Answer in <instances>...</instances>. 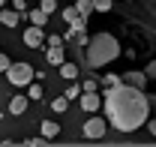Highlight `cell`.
<instances>
[{
  "instance_id": "obj_29",
  "label": "cell",
  "mask_w": 156,
  "mask_h": 147,
  "mask_svg": "<svg viewBox=\"0 0 156 147\" xmlns=\"http://www.w3.org/2000/svg\"><path fill=\"white\" fill-rule=\"evenodd\" d=\"M66 3H72V0H66Z\"/></svg>"
},
{
  "instance_id": "obj_12",
  "label": "cell",
  "mask_w": 156,
  "mask_h": 147,
  "mask_svg": "<svg viewBox=\"0 0 156 147\" xmlns=\"http://www.w3.org/2000/svg\"><path fill=\"white\" fill-rule=\"evenodd\" d=\"M27 21H30V24H36V27H45V21H48V12H42V9H30V12H27Z\"/></svg>"
},
{
  "instance_id": "obj_17",
  "label": "cell",
  "mask_w": 156,
  "mask_h": 147,
  "mask_svg": "<svg viewBox=\"0 0 156 147\" xmlns=\"http://www.w3.org/2000/svg\"><path fill=\"white\" fill-rule=\"evenodd\" d=\"M81 90L84 93H96L99 90V78H84V81H81Z\"/></svg>"
},
{
  "instance_id": "obj_24",
  "label": "cell",
  "mask_w": 156,
  "mask_h": 147,
  "mask_svg": "<svg viewBox=\"0 0 156 147\" xmlns=\"http://www.w3.org/2000/svg\"><path fill=\"white\" fill-rule=\"evenodd\" d=\"M9 63H12L9 57H6V54H0V72H6V69H9Z\"/></svg>"
},
{
  "instance_id": "obj_19",
  "label": "cell",
  "mask_w": 156,
  "mask_h": 147,
  "mask_svg": "<svg viewBox=\"0 0 156 147\" xmlns=\"http://www.w3.org/2000/svg\"><path fill=\"white\" fill-rule=\"evenodd\" d=\"M27 99H42V87L30 81V84H27Z\"/></svg>"
},
{
  "instance_id": "obj_6",
  "label": "cell",
  "mask_w": 156,
  "mask_h": 147,
  "mask_svg": "<svg viewBox=\"0 0 156 147\" xmlns=\"http://www.w3.org/2000/svg\"><path fill=\"white\" fill-rule=\"evenodd\" d=\"M78 105H81V111L93 114L96 108H102V99H99L96 93H84V90H81V96H78Z\"/></svg>"
},
{
  "instance_id": "obj_1",
  "label": "cell",
  "mask_w": 156,
  "mask_h": 147,
  "mask_svg": "<svg viewBox=\"0 0 156 147\" xmlns=\"http://www.w3.org/2000/svg\"><path fill=\"white\" fill-rule=\"evenodd\" d=\"M102 111H105V120L117 132H135V129H141L147 123L150 102H147L141 87H132V84L120 81L117 87H105Z\"/></svg>"
},
{
  "instance_id": "obj_7",
  "label": "cell",
  "mask_w": 156,
  "mask_h": 147,
  "mask_svg": "<svg viewBox=\"0 0 156 147\" xmlns=\"http://www.w3.org/2000/svg\"><path fill=\"white\" fill-rule=\"evenodd\" d=\"M18 21H21L18 9H0V24H3V27L12 30V27H18Z\"/></svg>"
},
{
  "instance_id": "obj_5",
  "label": "cell",
  "mask_w": 156,
  "mask_h": 147,
  "mask_svg": "<svg viewBox=\"0 0 156 147\" xmlns=\"http://www.w3.org/2000/svg\"><path fill=\"white\" fill-rule=\"evenodd\" d=\"M42 42H45V33H42V27L30 24V27L24 30V45H27V48H42Z\"/></svg>"
},
{
  "instance_id": "obj_4",
  "label": "cell",
  "mask_w": 156,
  "mask_h": 147,
  "mask_svg": "<svg viewBox=\"0 0 156 147\" xmlns=\"http://www.w3.org/2000/svg\"><path fill=\"white\" fill-rule=\"evenodd\" d=\"M105 129H108V123H105V117H87L84 120V126H81V132H84V138H102L105 135Z\"/></svg>"
},
{
  "instance_id": "obj_22",
  "label": "cell",
  "mask_w": 156,
  "mask_h": 147,
  "mask_svg": "<svg viewBox=\"0 0 156 147\" xmlns=\"http://www.w3.org/2000/svg\"><path fill=\"white\" fill-rule=\"evenodd\" d=\"M21 144H27V147H36V144H48V138H42V135H39V138H27V141H21Z\"/></svg>"
},
{
  "instance_id": "obj_25",
  "label": "cell",
  "mask_w": 156,
  "mask_h": 147,
  "mask_svg": "<svg viewBox=\"0 0 156 147\" xmlns=\"http://www.w3.org/2000/svg\"><path fill=\"white\" fill-rule=\"evenodd\" d=\"M12 3H15V9H18V12H24V9H27V3H24V0H12Z\"/></svg>"
},
{
  "instance_id": "obj_2",
  "label": "cell",
  "mask_w": 156,
  "mask_h": 147,
  "mask_svg": "<svg viewBox=\"0 0 156 147\" xmlns=\"http://www.w3.org/2000/svg\"><path fill=\"white\" fill-rule=\"evenodd\" d=\"M117 57H120V42H117L114 33L99 30L93 36H87V42H84V60H87V66L102 69V66H108Z\"/></svg>"
},
{
  "instance_id": "obj_11",
  "label": "cell",
  "mask_w": 156,
  "mask_h": 147,
  "mask_svg": "<svg viewBox=\"0 0 156 147\" xmlns=\"http://www.w3.org/2000/svg\"><path fill=\"white\" fill-rule=\"evenodd\" d=\"M45 60H48L51 66H60V63H63V45H48V54H45Z\"/></svg>"
},
{
  "instance_id": "obj_9",
  "label": "cell",
  "mask_w": 156,
  "mask_h": 147,
  "mask_svg": "<svg viewBox=\"0 0 156 147\" xmlns=\"http://www.w3.org/2000/svg\"><path fill=\"white\" fill-rule=\"evenodd\" d=\"M123 81H126V84H132V87H141V90H144V84H147V75L138 72V69H129V72L123 75Z\"/></svg>"
},
{
  "instance_id": "obj_26",
  "label": "cell",
  "mask_w": 156,
  "mask_h": 147,
  "mask_svg": "<svg viewBox=\"0 0 156 147\" xmlns=\"http://www.w3.org/2000/svg\"><path fill=\"white\" fill-rule=\"evenodd\" d=\"M147 126H150V132L156 135V117H147Z\"/></svg>"
},
{
  "instance_id": "obj_27",
  "label": "cell",
  "mask_w": 156,
  "mask_h": 147,
  "mask_svg": "<svg viewBox=\"0 0 156 147\" xmlns=\"http://www.w3.org/2000/svg\"><path fill=\"white\" fill-rule=\"evenodd\" d=\"M150 72H153V81H156V60L150 63Z\"/></svg>"
},
{
  "instance_id": "obj_18",
  "label": "cell",
  "mask_w": 156,
  "mask_h": 147,
  "mask_svg": "<svg viewBox=\"0 0 156 147\" xmlns=\"http://www.w3.org/2000/svg\"><path fill=\"white\" fill-rule=\"evenodd\" d=\"M51 108L57 111V114H63V111L69 108V99H66V96H57V99H54V102H51Z\"/></svg>"
},
{
  "instance_id": "obj_21",
  "label": "cell",
  "mask_w": 156,
  "mask_h": 147,
  "mask_svg": "<svg viewBox=\"0 0 156 147\" xmlns=\"http://www.w3.org/2000/svg\"><path fill=\"white\" fill-rule=\"evenodd\" d=\"M39 9H42V12H48V15H51V12H54V9H57V0H39Z\"/></svg>"
},
{
  "instance_id": "obj_3",
  "label": "cell",
  "mask_w": 156,
  "mask_h": 147,
  "mask_svg": "<svg viewBox=\"0 0 156 147\" xmlns=\"http://www.w3.org/2000/svg\"><path fill=\"white\" fill-rule=\"evenodd\" d=\"M6 81L12 84V87H27L30 81H36V69L30 66V63H24V60H18V63H9V69H6Z\"/></svg>"
},
{
  "instance_id": "obj_10",
  "label": "cell",
  "mask_w": 156,
  "mask_h": 147,
  "mask_svg": "<svg viewBox=\"0 0 156 147\" xmlns=\"http://www.w3.org/2000/svg\"><path fill=\"white\" fill-rule=\"evenodd\" d=\"M57 135H60V123L57 120H42V138L51 141V138H57Z\"/></svg>"
},
{
  "instance_id": "obj_23",
  "label": "cell",
  "mask_w": 156,
  "mask_h": 147,
  "mask_svg": "<svg viewBox=\"0 0 156 147\" xmlns=\"http://www.w3.org/2000/svg\"><path fill=\"white\" fill-rule=\"evenodd\" d=\"M45 42H48V45H63V36L54 33V36H45Z\"/></svg>"
},
{
  "instance_id": "obj_28",
  "label": "cell",
  "mask_w": 156,
  "mask_h": 147,
  "mask_svg": "<svg viewBox=\"0 0 156 147\" xmlns=\"http://www.w3.org/2000/svg\"><path fill=\"white\" fill-rule=\"evenodd\" d=\"M3 3H6V0H0V9H3Z\"/></svg>"
},
{
  "instance_id": "obj_14",
  "label": "cell",
  "mask_w": 156,
  "mask_h": 147,
  "mask_svg": "<svg viewBox=\"0 0 156 147\" xmlns=\"http://www.w3.org/2000/svg\"><path fill=\"white\" fill-rule=\"evenodd\" d=\"M72 6L78 9L81 18H90V12H93V0H72Z\"/></svg>"
},
{
  "instance_id": "obj_16",
  "label": "cell",
  "mask_w": 156,
  "mask_h": 147,
  "mask_svg": "<svg viewBox=\"0 0 156 147\" xmlns=\"http://www.w3.org/2000/svg\"><path fill=\"white\" fill-rule=\"evenodd\" d=\"M114 0H93V12H111Z\"/></svg>"
},
{
  "instance_id": "obj_20",
  "label": "cell",
  "mask_w": 156,
  "mask_h": 147,
  "mask_svg": "<svg viewBox=\"0 0 156 147\" xmlns=\"http://www.w3.org/2000/svg\"><path fill=\"white\" fill-rule=\"evenodd\" d=\"M78 96H81V84H69V87H66V99L72 102V99H78Z\"/></svg>"
},
{
  "instance_id": "obj_8",
  "label": "cell",
  "mask_w": 156,
  "mask_h": 147,
  "mask_svg": "<svg viewBox=\"0 0 156 147\" xmlns=\"http://www.w3.org/2000/svg\"><path fill=\"white\" fill-rule=\"evenodd\" d=\"M27 102H30V99H27V96H12V99H9V114H12V117H18V114H24V111H27Z\"/></svg>"
},
{
  "instance_id": "obj_15",
  "label": "cell",
  "mask_w": 156,
  "mask_h": 147,
  "mask_svg": "<svg viewBox=\"0 0 156 147\" xmlns=\"http://www.w3.org/2000/svg\"><path fill=\"white\" fill-rule=\"evenodd\" d=\"M120 81H123V78L114 75V72H108V75H102V78H99V84H102V87H117Z\"/></svg>"
},
{
  "instance_id": "obj_13",
  "label": "cell",
  "mask_w": 156,
  "mask_h": 147,
  "mask_svg": "<svg viewBox=\"0 0 156 147\" xmlns=\"http://www.w3.org/2000/svg\"><path fill=\"white\" fill-rule=\"evenodd\" d=\"M60 78H66V81H75V78H78V66L63 60V63H60Z\"/></svg>"
}]
</instances>
